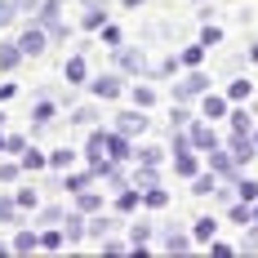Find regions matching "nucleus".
<instances>
[{
    "mask_svg": "<svg viewBox=\"0 0 258 258\" xmlns=\"http://www.w3.org/2000/svg\"><path fill=\"white\" fill-rule=\"evenodd\" d=\"M254 227H258V201H254Z\"/></svg>",
    "mask_w": 258,
    "mask_h": 258,
    "instance_id": "56",
    "label": "nucleus"
},
{
    "mask_svg": "<svg viewBox=\"0 0 258 258\" xmlns=\"http://www.w3.org/2000/svg\"><path fill=\"white\" fill-rule=\"evenodd\" d=\"M0 156H5V134H0Z\"/></svg>",
    "mask_w": 258,
    "mask_h": 258,
    "instance_id": "57",
    "label": "nucleus"
},
{
    "mask_svg": "<svg viewBox=\"0 0 258 258\" xmlns=\"http://www.w3.org/2000/svg\"><path fill=\"white\" fill-rule=\"evenodd\" d=\"M249 62H258V40H254V45H249Z\"/></svg>",
    "mask_w": 258,
    "mask_h": 258,
    "instance_id": "53",
    "label": "nucleus"
},
{
    "mask_svg": "<svg viewBox=\"0 0 258 258\" xmlns=\"http://www.w3.org/2000/svg\"><path fill=\"white\" fill-rule=\"evenodd\" d=\"M116 67H120V72H125V76H143V72H147V53L143 49H134V45H116Z\"/></svg>",
    "mask_w": 258,
    "mask_h": 258,
    "instance_id": "5",
    "label": "nucleus"
},
{
    "mask_svg": "<svg viewBox=\"0 0 258 258\" xmlns=\"http://www.w3.org/2000/svg\"><path fill=\"white\" fill-rule=\"evenodd\" d=\"M85 89H89L98 103H111V98H120V94H125V80L116 76V72H107V76H94Z\"/></svg>",
    "mask_w": 258,
    "mask_h": 258,
    "instance_id": "3",
    "label": "nucleus"
},
{
    "mask_svg": "<svg viewBox=\"0 0 258 258\" xmlns=\"http://www.w3.org/2000/svg\"><path fill=\"white\" fill-rule=\"evenodd\" d=\"M58 5H67V0H58Z\"/></svg>",
    "mask_w": 258,
    "mask_h": 258,
    "instance_id": "61",
    "label": "nucleus"
},
{
    "mask_svg": "<svg viewBox=\"0 0 258 258\" xmlns=\"http://www.w3.org/2000/svg\"><path fill=\"white\" fill-rule=\"evenodd\" d=\"M111 232H120V218L116 214H89V223H85V236H94V240H103V236H111Z\"/></svg>",
    "mask_w": 258,
    "mask_h": 258,
    "instance_id": "8",
    "label": "nucleus"
},
{
    "mask_svg": "<svg viewBox=\"0 0 258 258\" xmlns=\"http://www.w3.org/2000/svg\"><path fill=\"white\" fill-rule=\"evenodd\" d=\"M232 187H236V201H249V205L258 201V182H254V178H245V174H236V182H232Z\"/></svg>",
    "mask_w": 258,
    "mask_h": 258,
    "instance_id": "31",
    "label": "nucleus"
},
{
    "mask_svg": "<svg viewBox=\"0 0 258 258\" xmlns=\"http://www.w3.org/2000/svg\"><path fill=\"white\" fill-rule=\"evenodd\" d=\"M14 254V245H5V240H0V258H9Z\"/></svg>",
    "mask_w": 258,
    "mask_h": 258,
    "instance_id": "52",
    "label": "nucleus"
},
{
    "mask_svg": "<svg viewBox=\"0 0 258 258\" xmlns=\"http://www.w3.org/2000/svg\"><path fill=\"white\" fill-rule=\"evenodd\" d=\"M45 31H49V40H67V31H72V27L62 23V18H53V23L45 27Z\"/></svg>",
    "mask_w": 258,
    "mask_h": 258,
    "instance_id": "46",
    "label": "nucleus"
},
{
    "mask_svg": "<svg viewBox=\"0 0 258 258\" xmlns=\"http://www.w3.org/2000/svg\"><path fill=\"white\" fill-rule=\"evenodd\" d=\"M85 223H89V218H85V214H62V232H67V245H76V240H85Z\"/></svg>",
    "mask_w": 258,
    "mask_h": 258,
    "instance_id": "22",
    "label": "nucleus"
},
{
    "mask_svg": "<svg viewBox=\"0 0 258 258\" xmlns=\"http://www.w3.org/2000/svg\"><path fill=\"white\" fill-rule=\"evenodd\" d=\"M103 45H111V49H116V45H125V40H120V27H116V23H107V27H103Z\"/></svg>",
    "mask_w": 258,
    "mask_h": 258,
    "instance_id": "45",
    "label": "nucleus"
},
{
    "mask_svg": "<svg viewBox=\"0 0 258 258\" xmlns=\"http://www.w3.org/2000/svg\"><path fill=\"white\" fill-rule=\"evenodd\" d=\"M23 174V165H14V160H0V182H14Z\"/></svg>",
    "mask_w": 258,
    "mask_h": 258,
    "instance_id": "44",
    "label": "nucleus"
},
{
    "mask_svg": "<svg viewBox=\"0 0 258 258\" xmlns=\"http://www.w3.org/2000/svg\"><path fill=\"white\" fill-rule=\"evenodd\" d=\"M94 120H98V107L94 103H80L67 111V125H80V129H94Z\"/></svg>",
    "mask_w": 258,
    "mask_h": 258,
    "instance_id": "21",
    "label": "nucleus"
},
{
    "mask_svg": "<svg viewBox=\"0 0 258 258\" xmlns=\"http://www.w3.org/2000/svg\"><path fill=\"white\" fill-rule=\"evenodd\" d=\"M40 5H45V0H14V9H18V14H36Z\"/></svg>",
    "mask_w": 258,
    "mask_h": 258,
    "instance_id": "50",
    "label": "nucleus"
},
{
    "mask_svg": "<svg viewBox=\"0 0 258 258\" xmlns=\"http://www.w3.org/2000/svg\"><path fill=\"white\" fill-rule=\"evenodd\" d=\"M76 209H80V214H98V209H103V196L85 187V191H76Z\"/></svg>",
    "mask_w": 258,
    "mask_h": 258,
    "instance_id": "32",
    "label": "nucleus"
},
{
    "mask_svg": "<svg viewBox=\"0 0 258 258\" xmlns=\"http://www.w3.org/2000/svg\"><path fill=\"white\" fill-rule=\"evenodd\" d=\"M89 5H103V9H107V5H111V0H85V9H89Z\"/></svg>",
    "mask_w": 258,
    "mask_h": 258,
    "instance_id": "54",
    "label": "nucleus"
},
{
    "mask_svg": "<svg viewBox=\"0 0 258 258\" xmlns=\"http://www.w3.org/2000/svg\"><path fill=\"white\" fill-rule=\"evenodd\" d=\"M129 103L152 111V107H156V89H152V85H134V89H129Z\"/></svg>",
    "mask_w": 258,
    "mask_h": 258,
    "instance_id": "30",
    "label": "nucleus"
},
{
    "mask_svg": "<svg viewBox=\"0 0 258 258\" xmlns=\"http://www.w3.org/2000/svg\"><path fill=\"white\" fill-rule=\"evenodd\" d=\"M14 94H18V85H0V103H9Z\"/></svg>",
    "mask_w": 258,
    "mask_h": 258,
    "instance_id": "51",
    "label": "nucleus"
},
{
    "mask_svg": "<svg viewBox=\"0 0 258 258\" xmlns=\"http://www.w3.org/2000/svg\"><path fill=\"white\" fill-rule=\"evenodd\" d=\"M218 182H223V178H218L214 169H209V174L201 169V174L191 178V196H214V187H218Z\"/></svg>",
    "mask_w": 258,
    "mask_h": 258,
    "instance_id": "26",
    "label": "nucleus"
},
{
    "mask_svg": "<svg viewBox=\"0 0 258 258\" xmlns=\"http://www.w3.org/2000/svg\"><path fill=\"white\" fill-rule=\"evenodd\" d=\"M0 125H5V111H0Z\"/></svg>",
    "mask_w": 258,
    "mask_h": 258,
    "instance_id": "59",
    "label": "nucleus"
},
{
    "mask_svg": "<svg viewBox=\"0 0 258 258\" xmlns=\"http://www.w3.org/2000/svg\"><path fill=\"white\" fill-rule=\"evenodd\" d=\"M223 147L236 156V165H240V169H245L249 160H258V143H254V134H236V129H232V138H227Z\"/></svg>",
    "mask_w": 258,
    "mask_h": 258,
    "instance_id": "6",
    "label": "nucleus"
},
{
    "mask_svg": "<svg viewBox=\"0 0 258 258\" xmlns=\"http://www.w3.org/2000/svg\"><path fill=\"white\" fill-rule=\"evenodd\" d=\"M174 174H178V178H196V174H201V152H196V147L174 152Z\"/></svg>",
    "mask_w": 258,
    "mask_h": 258,
    "instance_id": "12",
    "label": "nucleus"
},
{
    "mask_svg": "<svg viewBox=\"0 0 258 258\" xmlns=\"http://www.w3.org/2000/svg\"><path fill=\"white\" fill-rule=\"evenodd\" d=\"M107 156L111 160H134V143H129V134H120V129H107Z\"/></svg>",
    "mask_w": 258,
    "mask_h": 258,
    "instance_id": "11",
    "label": "nucleus"
},
{
    "mask_svg": "<svg viewBox=\"0 0 258 258\" xmlns=\"http://www.w3.org/2000/svg\"><path fill=\"white\" fill-rule=\"evenodd\" d=\"M201 94H209V76L201 67H187V76L174 85V103H191V98H201Z\"/></svg>",
    "mask_w": 258,
    "mask_h": 258,
    "instance_id": "1",
    "label": "nucleus"
},
{
    "mask_svg": "<svg viewBox=\"0 0 258 258\" xmlns=\"http://www.w3.org/2000/svg\"><path fill=\"white\" fill-rule=\"evenodd\" d=\"M14 201H18V209H40V196H36V191H31V187H18V191H14Z\"/></svg>",
    "mask_w": 258,
    "mask_h": 258,
    "instance_id": "37",
    "label": "nucleus"
},
{
    "mask_svg": "<svg viewBox=\"0 0 258 258\" xmlns=\"http://www.w3.org/2000/svg\"><path fill=\"white\" fill-rule=\"evenodd\" d=\"M18 23V9H14V0H0V27H14Z\"/></svg>",
    "mask_w": 258,
    "mask_h": 258,
    "instance_id": "42",
    "label": "nucleus"
},
{
    "mask_svg": "<svg viewBox=\"0 0 258 258\" xmlns=\"http://www.w3.org/2000/svg\"><path fill=\"white\" fill-rule=\"evenodd\" d=\"M254 143H258V125H254Z\"/></svg>",
    "mask_w": 258,
    "mask_h": 258,
    "instance_id": "58",
    "label": "nucleus"
},
{
    "mask_svg": "<svg viewBox=\"0 0 258 258\" xmlns=\"http://www.w3.org/2000/svg\"><path fill=\"white\" fill-rule=\"evenodd\" d=\"M214 236H218V218H214V214H201V218L191 223V240H196V245H209Z\"/></svg>",
    "mask_w": 258,
    "mask_h": 258,
    "instance_id": "16",
    "label": "nucleus"
},
{
    "mask_svg": "<svg viewBox=\"0 0 258 258\" xmlns=\"http://www.w3.org/2000/svg\"><path fill=\"white\" fill-rule=\"evenodd\" d=\"M23 62V49H18V40H5L0 45V72H14Z\"/></svg>",
    "mask_w": 258,
    "mask_h": 258,
    "instance_id": "27",
    "label": "nucleus"
},
{
    "mask_svg": "<svg viewBox=\"0 0 258 258\" xmlns=\"http://www.w3.org/2000/svg\"><path fill=\"white\" fill-rule=\"evenodd\" d=\"M191 245H196V240H191L187 232H165L160 236V249H165V254H187Z\"/></svg>",
    "mask_w": 258,
    "mask_h": 258,
    "instance_id": "20",
    "label": "nucleus"
},
{
    "mask_svg": "<svg viewBox=\"0 0 258 258\" xmlns=\"http://www.w3.org/2000/svg\"><path fill=\"white\" fill-rule=\"evenodd\" d=\"M138 205H143V187H138V182H125V187L116 191V209H120V214H134Z\"/></svg>",
    "mask_w": 258,
    "mask_h": 258,
    "instance_id": "15",
    "label": "nucleus"
},
{
    "mask_svg": "<svg viewBox=\"0 0 258 258\" xmlns=\"http://www.w3.org/2000/svg\"><path fill=\"white\" fill-rule=\"evenodd\" d=\"M134 160H143V165H165V152H160V147H134Z\"/></svg>",
    "mask_w": 258,
    "mask_h": 258,
    "instance_id": "36",
    "label": "nucleus"
},
{
    "mask_svg": "<svg viewBox=\"0 0 258 258\" xmlns=\"http://www.w3.org/2000/svg\"><path fill=\"white\" fill-rule=\"evenodd\" d=\"M62 76H67V85H85V80H89V62H85V53H72V58H67Z\"/></svg>",
    "mask_w": 258,
    "mask_h": 258,
    "instance_id": "18",
    "label": "nucleus"
},
{
    "mask_svg": "<svg viewBox=\"0 0 258 258\" xmlns=\"http://www.w3.org/2000/svg\"><path fill=\"white\" fill-rule=\"evenodd\" d=\"M187 125H191V111H187V103H178L169 111V129H187Z\"/></svg>",
    "mask_w": 258,
    "mask_h": 258,
    "instance_id": "40",
    "label": "nucleus"
},
{
    "mask_svg": "<svg viewBox=\"0 0 258 258\" xmlns=\"http://www.w3.org/2000/svg\"><path fill=\"white\" fill-rule=\"evenodd\" d=\"M143 205H147V209H165V205H169V191H165L160 182H152V187H143Z\"/></svg>",
    "mask_w": 258,
    "mask_h": 258,
    "instance_id": "28",
    "label": "nucleus"
},
{
    "mask_svg": "<svg viewBox=\"0 0 258 258\" xmlns=\"http://www.w3.org/2000/svg\"><path fill=\"white\" fill-rule=\"evenodd\" d=\"M201 111H205V120H227L232 103H227V94H201Z\"/></svg>",
    "mask_w": 258,
    "mask_h": 258,
    "instance_id": "13",
    "label": "nucleus"
},
{
    "mask_svg": "<svg viewBox=\"0 0 258 258\" xmlns=\"http://www.w3.org/2000/svg\"><path fill=\"white\" fill-rule=\"evenodd\" d=\"M196 5H205V0H196Z\"/></svg>",
    "mask_w": 258,
    "mask_h": 258,
    "instance_id": "62",
    "label": "nucleus"
},
{
    "mask_svg": "<svg viewBox=\"0 0 258 258\" xmlns=\"http://www.w3.org/2000/svg\"><path fill=\"white\" fill-rule=\"evenodd\" d=\"M156 169H160V165H143V160H138V169H134V182H138V187H152V182H156Z\"/></svg>",
    "mask_w": 258,
    "mask_h": 258,
    "instance_id": "39",
    "label": "nucleus"
},
{
    "mask_svg": "<svg viewBox=\"0 0 258 258\" xmlns=\"http://www.w3.org/2000/svg\"><path fill=\"white\" fill-rule=\"evenodd\" d=\"M201 45H205V49H209V45H223V27H209V23H205V31H201Z\"/></svg>",
    "mask_w": 258,
    "mask_h": 258,
    "instance_id": "43",
    "label": "nucleus"
},
{
    "mask_svg": "<svg viewBox=\"0 0 258 258\" xmlns=\"http://www.w3.org/2000/svg\"><path fill=\"white\" fill-rule=\"evenodd\" d=\"M205 160H209V169H214V174H218V178H227V182H236V174H240V165H236V156L227 152V147H223V143H218V147H214V152H209Z\"/></svg>",
    "mask_w": 258,
    "mask_h": 258,
    "instance_id": "7",
    "label": "nucleus"
},
{
    "mask_svg": "<svg viewBox=\"0 0 258 258\" xmlns=\"http://www.w3.org/2000/svg\"><path fill=\"white\" fill-rule=\"evenodd\" d=\"M227 120H232V129H236V134H254V111H249L245 103H232Z\"/></svg>",
    "mask_w": 258,
    "mask_h": 258,
    "instance_id": "19",
    "label": "nucleus"
},
{
    "mask_svg": "<svg viewBox=\"0 0 258 258\" xmlns=\"http://www.w3.org/2000/svg\"><path fill=\"white\" fill-rule=\"evenodd\" d=\"M138 5H143V0H125V9H138Z\"/></svg>",
    "mask_w": 258,
    "mask_h": 258,
    "instance_id": "55",
    "label": "nucleus"
},
{
    "mask_svg": "<svg viewBox=\"0 0 258 258\" xmlns=\"http://www.w3.org/2000/svg\"><path fill=\"white\" fill-rule=\"evenodd\" d=\"M62 214H67L62 205H45L40 209V223H62Z\"/></svg>",
    "mask_w": 258,
    "mask_h": 258,
    "instance_id": "47",
    "label": "nucleus"
},
{
    "mask_svg": "<svg viewBox=\"0 0 258 258\" xmlns=\"http://www.w3.org/2000/svg\"><path fill=\"white\" fill-rule=\"evenodd\" d=\"M18 49H23V58H40V53L49 49V31H45V27L31 18V27L18 36Z\"/></svg>",
    "mask_w": 258,
    "mask_h": 258,
    "instance_id": "2",
    "label": "nucleus"
},
{
    "mask_svg": "<svg viewBox=\"0 0 258 258\" xmlns=\"http://www.w3.org/2000/svg\"><path fill=\"white\" fill-rule=\"evenodd\" d=\"M107 160V129H89V138H85V165L89 169H103Z\"/></svg>",
    "mask_w": 258,
    "mask_h": 258,
    "instance_id": "4",
    "label": "nucleus"
},
{
    "mask_svg": "<svg viewBox=\"0 0 258 258\" xmlns=\"http://www.w3.org/2000/svg\"><path fill=\"white\" fill-rule=\"evenodd\" d=\"M254 116H258V103H254Z\"/></svg>",
    "mask_w": 258,
    "mask_h": 258,
    "instance_id": "60",
    "label": "nucleus"
},
{
    "mask_svg": "<svg viewBox=\"0 0 258 258\" xmlns=\"http://www.w3.org/2000/svg\"><path fill=\"white\" fill-rule=\"evenodd\" d=\"M103 254H129V245H120V240H111V236H103Z\"/></svg>",
    "mask_w": 258,
    "mask_h": 258,
    "instance_id": "49",
    "label": "nucleus"
},
{
    "mask_svg": "<svg viewBox=\"0 0 258 258\" xmlns=\"http://www.w3.org/2000/svg\"><path fill=\"white\" fill-rule=\"evenodd\" d=\"M209 254H214V258H232V254H240V249H236V245H227V240H218V236H214V240H209Z\"/></svg>",
    "mask_w": 258,
    "mask_h": 258,
    "instance_id": "41",
    "label": "nucleus"
},
{
    "mask_svg": "<svg viewBox=\"0 0 258 258\" xmlns=\"http://www.w3.org/2000/svg\"><path fill=\"white\" fill-rule=\"evenodd\" d=\"M40 249V236L36 232H18L14 236V254H36Z\"/></svg>",
    "mask_w": 258,
    "mask_h": 258,
    "instance_id": "33",
    "label": "nucleus"
},
{
    "mask_svg": "<svg viewBox=\"0 0 258 258\" xmlns=\"http://www.w3.org/2000/svg\"><path fill=\"white\" fill-rule=\"evenodd\" d=\"M18 165H23L27 174H36V169H49V152H40V147H31V143H27L23 152H18Z\"/></svg>",
    "mask_w": 258,
    "mask_h": 258,
    "instance_id": "14",
    "label": "nucleus"
},
{
    "mask_svg": "<svg viewBox=\"0 0 258 258\" xmlns=\"http://www.w3.org/2000/svg\"><path fill=\"white\" fill-rule=\"evenodd\" d=\"M223 94H227V103H249V98H254V80H249V76H236V80H227Z\"/></svg>",
    "mask_w": 258,
    "mask_h": 258,
    "instance_id": "17",
    "label": "nucleus"
},
{
    "mask_svg": "<svg viewBox=\"0 0 258 258\" xmlns=\"http://www.w3.org/2000/svg\"><path fill=\"white\" fill-rule=\"evenodd\" d=\"M72 165H76V152H72V147H53L49 152V169L53 174H67Z\"/></svg>",
    "mask_w": 258,
    "mask_h": 258,
    "instance_id": "24",
    "label": "nucleus"
},
{
    "mask_svg": "<svg viewBox=\"0 0 258 258\" xmlns=\"http://www.w3.org/2000/svg\"><path fill=\"white\" fill-rule=\"evenodd\" d=\"M89 182H94V169H67V174H62V187H67V191H85Z\"/></svg>",
    "mask_w": 258,
    "mask_h": 258,
    "instance_id": "25",
    "label": "nucleus"
},
{
    "mask_svg": "<svg viewBox=\"0 0 258 258\" xmlns=\"http://www.w3.org/2000/svg\"><path fill=\"white\" fill-rule=\"evenodd\" d=\"M67 245V232L62 227H49V232H40V249H62Z\"/></svg>",
    "mask_w": 258,
    "mask_h": 258,
    "instance_id": "35",
    "label": "nucleus"
},
{
    "mask_svg": "<svg viewBox=\"0 0 258 258\" xmlns=\"http://www.w3.org/2000/svg\"><path fill=\"white\" fill-rule=\"evenodd\" d=\"M53 116H58V107H53L49 98H40V103L31 107V120H36V129H45V125H53Z\"/></svg>",
    "mask_w": 258,
    "mask_h": 258,
    "instance_id": "29",
    "label": "nucleus"
},
{
    "mask_svg": "<svg viewBox=\"0 0 258 258\" xmlns=\"http://www.w3.org/2000/svg\"><path fill=\"white\" fill-rule=\"evenodd\" d=\"M116 129L129 134V138L143 134V129H147V107H129V111H120V116H116Z\"/></svg>",
    "mask_w": 258,
    "mask_h": 258,
    "instance_id": "10",
    "label": "nucleus"
},
{
    "mask_svg": "<svg viewBox=\"0 0 258 258\" xmlns=\"http://www.w3.org/2000/svg\"><path fill=\"white\" fill-rule=\"evenodd\" d=\"M80 27H85V31H103L107 27V9L103 5H89V9L80 14Z\"/></svg>",
    "mask_w": 258,
    "mask_h": 258,
    "instance_id": "23",
    "label": "nucleus"
},
{
    "mask_svg": "<svg viewBox=\"0 0 258 258\" xmlns=\"http://www.w3.org/2000/svg\"><path fill=\"white\" fill-rule=\"evenodd\" d=\"M23 147H27V138H23V134H9V138H5V152H14V156H18Z\"/></svg>",
    "mask_w": 258,
    "mask_h": 258,
    "instance_id": "48",
    "label": "nucleus"
},
{
    "mask_svg": "<svg viewBox=\"0 0 258 258\" xmlns=\"http://www.w3.org/2000/svg\"><path fill=\"white\" fill-rule=\"evenodd\" d=\"M187 138H191V147H196V152H214V147L223 143V138H218V129H214V125H196V120L187 125Z\"/></svg>",
    "mask_w": 258,
    "mask_h": 258,
    "instance_id": "9",
    "label": "nucleus"
},
{
    "mask_svg": "<svg viewBox=\"0 0 258 258\" xmlns=\"http://www.w3.org/2000/svg\"><path fill=\"white\" fill-rule=\"evenodd\" d=\"M18 214H23V209H18L14 196H0V223H18Z\"/></svg>",
    "mask_w": 258,
    "mask_h": 258,
    "instance_id": "38",
    "label": "nucleus"
},
{
    "mask_svg": "<svg viewBox=\"0 0 258 258\" xmlns=\"http://www.w3.org/2000/svg\"><path fill=\"white\" fill-rule=\"evenodd\" d=\"M178 62H182V67H201V62H205V45H201V40L187 45V49L178 53Z\"/></svg>",
    "mask_w": 258,
    "mask_h": 258,
    "instance_id": "34",
    "label": "nucleus"
}]
</instances>
